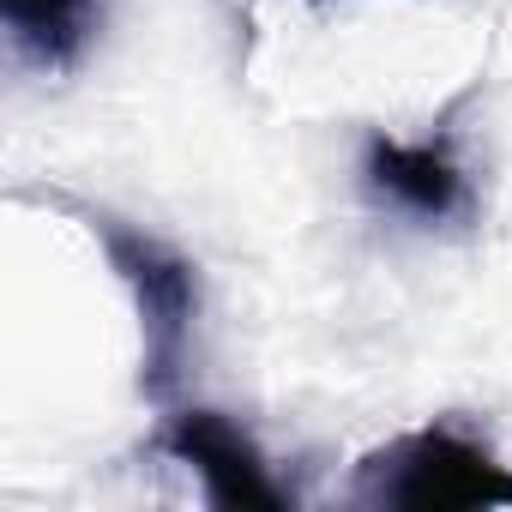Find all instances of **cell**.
<instances>
[{
  "label": "cell",
  "mask_w": 512,
  "mask_h": 512,
  "mask_svg": "<svg viewBox=\"0 0 512 512\" xmlns=\"http://www.w3.org/2000/svg\"><path fill=\"white\" fill-rule=\"evenodd\" d=\"M97 247L109 253L115 278L133 296L139 314V392L145 404H169L193 368V326H199V272L187 253H175L163 235L121 223L109 211H85Z\"/></svg>",
  "instance_id": "6da1fadb"
},
{
  "label": "cell",
  "mask_w": 512,
  "mask_h": 512,
  "mask_svg": "<svg viewBox=\"0 0 512 512\" xmlns=\"http://www.w3.org/2000/svg\"><path fill=\"white\" fill-rule=\"evenodd\" d=\"M350 494L362 506H392V512H458V506H512V470L476 446L470 434L434 422L416 434H398L374 446L356 464Z\"/></svg>",
  "instance_id": "7a4b0ae2"
},
{
  "label": "cell",
  "mask_w": 512,
  "mask_h": 512,
  "mask_svg": "<svg viewBox=\"0 0 512 512\" xmlns=\"http://www.w3.org/2000/svg\"><path fill=\"white\" fill-rule=\"evenodd\" d=\"M157 446L205 482L211 506H229V512H284L290 506V494L278 488L266 452L253 446V434L241 422H229L223 410H175L163 422Z\"/></svg>",
  "instance_id": "3957f363"
},
{
  "label": "cell",
  "mask_w": 512,
  "mask_h": 512,
  "mask_svg": "<svg viewBox=\"0 0 512 512\" xmlns=\"http://www.w3.org/2000/svg\"><path fill=\"white\" fill-rule=\"evenodd\" d=\"M362 181L380 205L416 217V223H452L470 217V175L452 151V139H386L368 133L362 145Z\"/></svg>",
  "instance_id": "277c9868"
},
{
  "label": "cell",
  "mask_w": 512,
  "mask_h": 512,
  "mask_svg": "<svg viewBox=\"0 0 512 512\" xmlns=\"http://www.w3.org/2000/svg\"><path fill=\"white\" fill-rule=\"evenodd\" d=\"M0 19H7L19 55L31 67H49V73H67L85 43L97 37V0H0Z\"/></svg>",
  "instance_id": "5b68a950"
}]
</instances>
